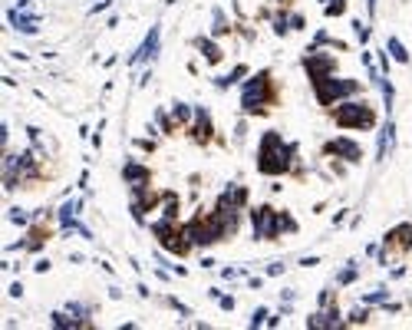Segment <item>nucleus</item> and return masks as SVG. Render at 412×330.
I'll return each instance as SVG.
<instances>
[{"instance_id":"1","label":"nucleus","mask_w":412,"mask_h":330,"mask_svg":"<svg viewBox=\"0 0 412 330\" xmlns=\"http://www.w3.org/2000/svg\"><path fill=\"white\" fill-rule=\"evenodd\" d=\"M293 155H297V145H287L277 135V132H267L260 139V155H257V168L264 175H284L293 165Z\"/></svg>"},{"instance_id":"2","label":"nucleus","mask_w":412,"mask_h":330,"mask_svg":"<svg viewBox=\"0 0 412 330\" xmlns=\"http://www.w3.org/2000/svg\"><path fill=\"white\" fill-rule=\"evenodd\" d=\"M267 99H271V76H267V73H257V76L248 79L244 89H241V106H244V112H264Z\"/></svg>"},{"instance_id":"3","label":"nucleus","mask_w":412,"mask_h":330,"mask_svg":"<svg viewBox=\"0 0 412 330\" xmlns=\"http://www.w3.org/2000/svg\"><path fill=\"white\" fill-rule=\"evenodd\" d=\"M317 99L323 102V106H333L340 96H353L359 89L356 79H336V76H326V79H317Z\"/></svg>"},{"instance_id":"4","label":"nucleus","mask_w":412,"mask_h":330,"mask_svg":"<svg viewBox=\"0 0 412 330\" xmlns=\"http://www.w3.org/2000/svg\"><path fill=\"white\" fill-rule=\"evenodd\" d=\"M336 122L340 126H349V129H369L376 116L369 109V102H343L340 109H336Z\"/></svg>"},{"instance_id":"5","label":"nucleus","mask_w":412,"mask_h":330,"mask_svg":"<svg viewBox=\"0 0 412 330\" xmlns=\"http://www.w3.org/2000/svg\"><path fill=\"white\" fill-rule=\"evenodd\" d=\"M254 238L257 241H267V238H277L281 234V228H277V211L271 208V205H260V208H254Z\"/></svg>"},{"instance_id":"6","label":"nucleus","mask_w":412,"mask_h":330,"mask_svg":"<svg viewBox=\"0 0 412 330\" xmlns=\"http://www.w3.org/2000/svg\"><path fill=\"white\" fill-rule=\"evenodd\" d=\"M304 66H307V73H310V79L317 83V79H326L336 69V60H333V56H326V53H310L304 60Z\"/></svg>"},{"instance_id":"7","label":"nucleus","mask_w":412,"mask_h":330,"mask_svg":"<svg viewBox=\"0 0 412 330\" xmlns=\"http://www.w3.org/2000/svg\"><path fill=\"white\" fill-rule=\"evenodd\" d=\"M155 56H158V27L149 30V36L139 43V50L129 56V63L132 66H135V63H149V60H155Z\"/></svg>"},{"instance_id":"8","label":"nucleus","mask_w":412,"mask_h":330,"mask_svg":"<svg viewBox=\"0 0 412 330\" xmlns=\"http://www.w3.org/2000/svg\"><path fill=\"white\" fill-rule=\"evenodd\" d=\"M326 155H343V159H349V162H359L363 159V149H359L356 142H349V139H333V142L323 145Z\"/></svg>"},{"instance_id":"9","label":"nucleus","mask_w":412,"mask_h":330,"mask_svg":"<svg viewBox=\"0 0 412 330\" xmlns=\"http://www.w3.org/2000/svg\"><path fill=\"white\" fill-rule=\"evenodd\" d=\"M244 201H248V188H244V185H231L224 195H218L215 205H218V208H241Z\"/></svg>"},{"instance_id":"10","label":"nucleus","mask_w":412,"mask_h":330,"mask_svg":"<svg viewBox=\"0 0 412 330\" xmlns=\"http://www.w3.org/2000/svg\"><path fill=\"white\" fill-rule=\"evenodd\" d=\"M402 248V251H409L412 248V225H399V228H392L389 234H386V248Z\"/></svg>"},{"instance_id":"11","label":"nucleus","mask_w":412,"mask_h":330,"mask_svg":"<svg viewBox=\"0 0 412 330\" xmlns=\"http://www.w3.org/2000/svg\"><path fill=\"white\" fill-rule=\"evenodd\" d=\"M7 20L17 27L20 33H36L40 27H36V17H30V13H23L20 7H13V10H7Z\"/></svg>"},{"instance_id":"12","label":"nucleus","mask_w":412,"mask_h":330,"mask_svg":"<svg viewBox=\"0 0 412 330\" xmlns=\"http://www.w3.org/2000/svg\"><path fill=\"white\" fill-rule=\"evenodd\" d=\"M122 175H126V182L132 188H149V168H142L139 162H129L122 168Z\"/></svg>"},{"instance_id":"13","label":"nucleus","mask_w":412,"mask_h":330,"mask_svg":"<svg viewBox=\"0 0 412 330\" xmlns=\"http://www.w3.org/2000/svg\"><path fill=\"white\" fill-rule=\"evenodd\" d=\"M392 142H396V122L389 119L386 126H382V132H380V145H376V162H382V159L389 155Z\"/></svg>"},{"instance_id":"14","label":"nucleus","mask_w":412,"mask_h":330,"mask_svg":"<svg viewBox=\"0 0 412 330\" xmlns=\"http://www.w3.org/2000/svg\"><path fill=\"white\" fill-rule=\"evenodd\" d=\"M195 139L198 142H208V135H211V119H208L205 109H195Z\"/></svg>"},{"instance_id":"15","label":"nucleus","mask_w":412,"mask_h":330,"mask_svg":"<svg viewBox=\"0 0 412 330\" xmlns=\"http://www.w3.org/2000/svg\"><path fill=\"white\" fill-rule=\"evenodd\" d=\"M195 46L201 50V53H205V60H208V63H218V60L224 56V53H221V46H215L211 40H195Z\"/></svg>"},{"instance_id":"16","label":"nucleus","mask_w":412,"mask_h":330,"mask_svg":"<svg viewBox=\"0 0 412 330\" xmlns=\"http://www.w3.org/2000/svg\"><path fill=\"white\" fill-rule=\"evenodd\" d=\"M241 76H248V66H244V63H241V66H234V69H231L228 76H218V79H215V86H221V89H228V86H231V83H238V79H241Z\"/></svg>"},{"instance_id":"17","label":"nucleus","mask_w":412,"mask_h":330,"mask_svg":"<svg viewBox=\"0 0 412 330\" xmlns=\"http://www.w3.org/2000/svg\"><path fill=\"white\" fill-rule=\"evenodd\" d=\"M389 53H392V60H396V63H409V53H406V46L399 43V40H396V36H389Z\"/></svg>"},{"instance_id":"18","label":"nucleus","mask_w":412,"mask_h":330,"mask_svg":"<svg viewBox=\"0 0 412 330\" xmlns=\"http://www.w3.org/2000/svg\"><path fill=\"white\" fill-rule=\"evenodd\" d=\"M162 205H165V211H162L165 218H175V215H178V198H175V195H165Z\"/></svg>"},{"instance_id":"19","label":"nucleus","mask_w":412,"mask_h":330,"mask_svg":"<svg viewBox=\"0 0 412 330\" xmlns=\"http://www.w3.org/2000/svg\"><path fill=\"white\" fill-rule=\"evenodd\" d=\"M336 281H340V284H353V281H356V261H349V267H343Z\"/></svg>"},{"instance_id":"20","label":"nucleus","mask_w":412,"mask_h":330,"mask_svg":"<svg viewBox=\"0 0 412 330\" xmlns=\"http://www.w3.org/2000/svg\"><path fill=\"white\" fill-rule=\"evenodd\" d=\"M386 297H389V291H386V287H376V291L366 294L363 300H366V304H386Z\"/></svg>"},{"instance_id":"21","label":"nucleus","mask_w":412,"mask_h":330,"mask_svg":"<svg viewBox=\"0 0 412 330\" xmlns=\"http://www.w3.org/2000/svg\"><path fill=\"white\" fill-rule=\"evenodd\" d=\"M277 228H281V231H297V221H293L290 215H284V211H277Z\"/></svg>"},{"instance_id":"22","label":"nucleus","mask_w":412,"mask_h":330,"mask_svg":"<svg viewBox=\"0 0 412 330\" xmlns=\"http://www.w3.org/2000/svg\"><path fill=\"white\" fill-rule=\"evenodd\" d=\"M191 119V106H185V102H175V122H188Z\"/></svg>"},{"instance_id":"23","label":"nucleus","mask_w":412,"mask_h":330,"mask_svg":"<svg viewBox=\"0 0 412 330\" xmlns=\"http://www.w3.org/2000/svg\"><path fill=\"white\" fill-rule=\"evenodd\" d=\"M10 221L13 225H30V215H27L23 208H10Z\"/></svg>"},{"instance_id":"24","label":"nucleus","mask_w":412,"mask_h":330,"mask_svg":"<svg viewBox=\"0 0 412 330\" xmlns=\"http://www.w3.org/2000/svg\"><path fill=\"white\" fill-rule=\"evenodd\" d=\"M260 324H267V307H257L251 317V327H260Z\"/></svg>"},{"instance_id":"25","label":"nucleus","mask_w":412,"mask_h":330,"mask_svg":"<svg viewBox=\"0 0 412 330\" xmlns=\"http://www.w3.org/2000/svg\"><path fill=\"white\" fill-rule=\"evenodd\" d=\"M211 30H215V33L228 30V20H224V13H221V10H215V27H211Z\"/></svg>"},{"instance_id":"26","label":"nucleus","mask_w":412,"mask_h":330,"mask_svg":"<svg viewBox=\"0 0 412 330\" xmlns=\"http://www.w3.org/2000/svg\"><path fill=\"white\" fill-rule=\"evenodd\" d=\"M287 27H290V30H300V27H304V17H300V13L287 17Z\"/></svg>"},{"instance_id":"27","label":"nucleus","mask_w":412,"mask_h":330,"mask_svg":"<svg viewBox=\"0 0 412 330\" xmlns=\"http://www.w3.org/2000/svg\"><path fill=\"white\" fill-rule=\"evenodd\" d=\"M284 271H287V267H284L281 261H274V264H267V274L271 277H277V274H284Z\"/></svg>"},{"instance_id":"28","label":"nucleus","mask_w":412,"mask_h":330,"mask_svg":"<svg viewBox=\"0 0 412 330\" xmlns=\"http://www.w3.org/2000/svg\"><path fill=\"white\" fill-rule=\"evenodd\" d=\"M349 320H353V324H366V310H353Z\"/></svg>"},{"instance_id":"29","label":"nucleus","mask_w":412,"mask_h":330,"mask_svg":"<svg viewBox=\"0 0 412 330\" xmlns=\"http://www.w3.org/2000/svg\"><path fill=\"white\" fill-rule=\"evenodd\" d=\"M109 3H112V0H96V3H93V10H89V13H99V10H106Z\"/></svg>"},{"instance_id":"30","label":"nucleus","mask_w":412,"mask_h":330,"mask_svg":"<svg viewBox=\"0 0 412 330\" xmlns=\"http://www.w3.org/2000/svg\"><path fill=\"white\" fill-rule=\"evenodd\" d=\"M221 310H234V297H221Z\"/></svg>"},{"instance_id":"31","label":"nucleus","mask_w":412,"mask_h":330,"mask_svg":"<svg viewBox=\"0 0 412 330\" xmlns=\"http://www.w3.org/2000/svg\"><path fill=\"white\" fill-rule=\"evenodd\" d=\"M314 264H320L317 258H300V267H314Z\"/></svg>"}]
</instances>
